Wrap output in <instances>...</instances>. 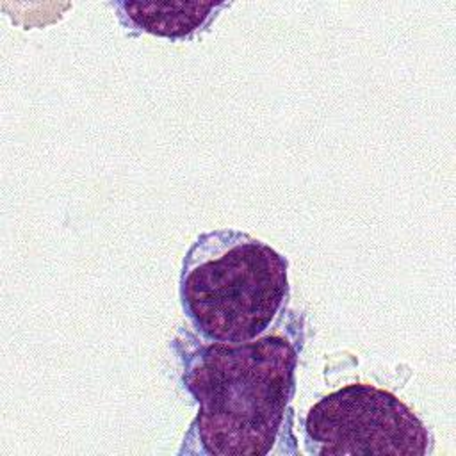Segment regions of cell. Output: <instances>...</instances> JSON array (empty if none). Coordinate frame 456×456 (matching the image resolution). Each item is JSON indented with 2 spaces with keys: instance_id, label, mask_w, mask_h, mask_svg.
Listing matches in <instances>:
<instances>
[{
  "instance_id": "cell-1",
  "label": "cell",
  "mask_w": 456,
  "mask_h": 456,
  "mask_svg": "<svg viewBox=\"0 0 456 456\" xmlns=\"http://www.w3.org/2000/svg\"><path fill=\"white\" fill-rule=\"evenodd\" d=\"M297 349L283 335L201 346L183 383L200 404L185 442L214 456L269 454L294 394Z\"/></svg>"
},
{
  "instance_id": "cell-4",
  "label": "cell",
  "mask_w": 456,
  "mask_h": 456,
  "mask_svg": "<svg viewBox=\"0 0 456 456\" xmlns=\"http://www.w3.org/2000/svg\"><path fill=\"white\" fill-rule=\"evenodd\" d=\"M118 7L134 27L162 37H187L207 23L212 2H119Z\"/></svg>"
},
{
  "instance_id": "cell-3",
  "label": "cell",
  "mask_w": 456,
  "mask_h": 456,
  "mask_svg": "<svg viewBox=\"0 0 456 456\" xmlns=\"http://www.w3.org/2000/svg\"><path fill=\"white\" fill-rule=\"evenodd\" d=\"M308 452L424 456L431 435L394 394L365 383L342 387L315 403L305 419Z\"/></svg>"
},
{
  "instance_id": "cell-2",
  "label": "cell",
  "mask_w": 456,
  "mask_h": 456,
  "mask_svg": "<svg viewBox=\"0 0 456 456\" xmlns=\"http://www.w3.org/2000/svg\"><path fill=\"white\" fill-rule=\"evenodd\" d=\"M289 296L287 260L269 244L239 230L203 233L189 248L180 274L183 310L210 340L258 338Z\"/></svg>"
}]
</instances>
